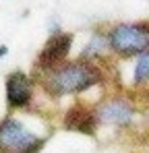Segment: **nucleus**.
I'll list each match as a JSON object with an SVG mask.
<instances>
[{"mask_svg":"<svg viewBox=\"0 0 149 153\" xmlns=\"http://www.w3.org/2000/svg\"><path fill=\"white\" fill-rule=\"evenodd\" d=\"M101 71L91 60L79 62H62L54 71L46 73V89L52 95H66V93H81L93 85L101 83Z\"/></svg>","mask_w":149,"mask_h":153,"instance_id":"1","label":"nucleus"},{"mask_svg":"<svg viewBox=\"0 0 149 153\" xmlns=\"http://www.w3.org/2000/svg\"><path fill=\"white\" fill-rule=\"evenodd\" d=\"M73 33H56V35H50V39L46 42L44 50L39 52L37 60H35V66L44 73L54 71L56 66H60L64 62V58L69 56L71 46H73Z\"/></svg>","mask_w":149,"mask_h":153,"instance_id":"5","label":"nucleus"},{"mask_svg":"<svg viewBox=\"0 0 149 153\" xmlns=\"http://www.w3.org/2000/svg\"><path fill=\"white\" fill-rule=\"evenodd\" d=\"M4 54H8V48H6V46H0V58H2Z\"/></svg>","mask_w":149,"mask_h":153,"instance_id":"10","label":"nucleus"},{"mask_svg":"<svg viewBox=\"0 0 149 153\" xmlns=\"http://www.w3.org/2000/svg\"><path fill=\"white\" fill-rule=\"evenodd\" d=\"M133 83L137 87L147 85L149 83V50L139 54L135 58V66H133Z\"/></svg>","mask_w":149,"mask_h":153,"instance_id":"9","label":"nucleus"},{"mask_svg":"<svg viewBox=\"0 0 149 153\" xmlns=\"http://www.w3.org/2000/svg\"><path fill=\"white\" fill-rule=\"evenodd\" d=\"M108 46L118 56H139L145 50H149V29L145 21L141 23H116L110 27Z\"/></svg>","mask_w":149,"mask_h":153,"instance_id":"2","label":"nucleus"},{"mask_svg":"<svg viewBox=\"0 0 149 153\" xmlns=\"http://www.w3.org/2000/svg\"><path fill=\"white\" fill-rule=\"evenodd\" d=\"M46 137L33 134L17 118L6 116L0 120V153H37Z\"/></svg>","mask_w":149,"mask_h":153,"instance_id":"3","label":"nucleus"},{"mask_svg":"<svg viewBox=\"0 0 149 153\" xmlns=\"http://www.w3.org/2000/svg\"><path fill=\"white\" fill-rule=\"evenodd\" d=\"M95 124H98V116L95 110H87L85 105L77 103L73 105L66 116H64V128L66 130H77L83 134H95Z\"/></svg>","mask_w":149,"mask_h":153,"instance_id":"7","label":"nucleus"},{"mask_svg":"<svg viewBox=\"0 0 149 153\" xmlns=\"http://www.w3.org/2000/svg\"><path fill=\"white\" fill-rule=\"evenodd\" d=\"M106 50H110L108 46V35L101 31H93V35L89 37V42L85 44V50L81 52V60H93L98 56H104Z\"/></svg>","mask_w":149,"mask_h":153,"instance_id":"8","label":"nucleus"},{"mask_svg":"<svg viewBox=\"0 0 149 153\" xmlns=\"http://www.w3.org/2000/svg\"><path fill=\"white\" fill-rule=\"evenodd\" d=\"M95 116H98V122L104 124H112V126H128L135 116H137V110L130 100H126L122 95H114L110 100H104L95 110Z\"/></svg>","mask_w":149,"mask_h":153,"instance_id":"4","label":"nucleus"},{"mask_svg":"<svg viewBox=\"0 0 149 153\" xmlns=\"http://www.w3.org/2000/svg\"><path fill=\"white\" fill-rule=\"evenodd\" d=\"M4 91H6V102L10 108H27L31 102V81L19 68L6 75Z\"/></svg>","mask_w":149,"mask_h":153,"instance_id":"6","label":"nucleus"}]
</instances>
